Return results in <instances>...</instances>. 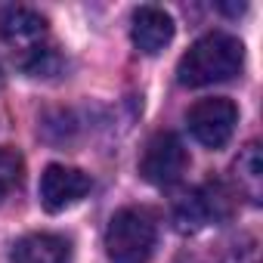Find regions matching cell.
<instances>
[{
    "label": "cell",
    "mask_w": 263,
    "mask_h": 263,
    "mask_svg": "<svg viewBox=\"0 0 263 263\" xmlns=\"http://www.w3.org/2000/svg\"><path fill=\"white\" fill-rule=\"evenodd\" d=\"M245 65V47L226 31H211L198 37L177 65V81L183 87H211L232 81Z\"/></svg>",
    "instance_id": "6da1fadb"
},
{
    "label": "cell",
    "mask_w": 263,
    "mask_h": 263,
    "mask_svg": "<svg viewBox=\"0 0 263 263\" xmlns=\"http://www.w3.org/2000/svg\"><path fill=\"white\" fill-rule=\"evenodd\" d=\"M155 241L158 223L146 208H121L105 226V254L111 263H149Z\"/></svg>",
    "instance_id": "7a4b0ae2"
},
{
    "label": "cell",
    "mask_w": 263,
    "mask_h": 263,
    "mask_svg": "<svg viewBox=\"0 0 263 263\" xmlns=\"http://www.w3.org/2000/svg\"><path fill=\"white\" fill-rule=\"evenodd\" d=\"M235 211L232 192L223 183H204L174 201V226L180 232H198L211 223H226Z\"/></svg>",
    "instance_id": "3957f363"
},
{
    "label": "cell",
    "mask_w": 263,
    "mask_h": 263,
    "mask_svg": "<svg viewBox=\"0 0 263 263\" xmlns=\"http://www.w3.org/2000/svg\"><path fill=\"white\" fill-rule=\"evenodd\" d=\"M186 171H189V152L177 134L164 130V134H155L146 143V152L140 158V174L146 183L167 189V186H177Z\"/></svg>",
    "instance_id": "277c9868"
},
{
    "label": "cell",
    "mask_w": 263,
    "mask_h": 263,
    "mask_svg": "<svg viewBox=\"0 0 263 263\" xmlns=\"http://www.w3.org/2000/svg\"><path fill=\"white\" fill-rule=\"evenodd\" d=\"M186 124H189V134L208 146V149H223L229 143V137L235 134V124H238V108L232 99L226 96H211V99H198L189 115H186Z\"/></svg>",
    "instance_id": "5b68a950"
},
{
    "label": "cell",
    "mask_w": 263,
    "mask_h": 263,
    "mask_svg": "<svg viewBox=\"0 0 263 263\" xmlns=\"http://www.w3.org/2000/svg\"><path fill=\"white\" fill-rule=\"evenodd\" d=\"M90 177L78 167H65V164H50L41 174V204L50 214H59L71 204H78L87 192H90Z\"/></svg>",
    "instance_id": "8992f818"
},
{
    "label": "cell",
    "mask_w": 263,
    "mask_h": 263,
    "mask_svg": "<svg viewBox=\"0 0 263 263\" xmlns=\"http://www.w3.org/2000/svg\"><path fill=\"white\" fill-rule=\"evenodd\" d=\"M0 37H4L19 59L47 47V19L28 7H10L4 16H0Z\"/></svg>",
    "instance_id": "52a82bcc"
},
{
    "label": "cell",
    "mask_w": 263,
    "mask_h": 263,
    "mask_svg": "<svg viewBox=\"0 0 263 263\" xmlns=\"http://www.w3.org/2000/svg\"><path fill=\"white\" fill-rule=\"evenodd\" d=\"M130 37H134L137 50L146 56H158L171 41H174V19L161 7H140L134 13V25H130Z\"/></svg>",
    "instance_id": "ba28073f"
},
{
    "label": "cell",
    "mask_w": 263,
    "mask_h": 263,
    "mask_svg": "<svg viewBox=\"0 0 263 263\" xmlns=\"http://www.w3.org/2000/svg\"><path fill=\"white\" fill-rule=\"evenodd\" d=\"M71 248L62 235L53 232H31L16 241L13 248V263H68Z\"/></svg>",
    "instance_id": "9c48e42d"
},
{
    "label": "cell",
    "mask_w": 263,
    "mask_h": 263,
    "mask_svg": "<svg viewBox=\"0 0 263 263\" xmlns=\"http://www.w3.org/2000/svg\"><path fill=\"white\" fill-rule=\"evenodd\" d=\"M232 174H235L238 192L251 204H260V198H263V155H260V143H248L241 149V155L232 164Z\"/></svg>",
    "instance_id": "30bf717a"
},
{
    "label": "cell",
    "mask_w": 263,
    "mask_h": 263,
    "mask_svg": "<svg viewBox=\"0 0 263 263\" xmlns=\"http://www.w3.org/2000/svg\"><path fill=\"white\" fill-rule=\"evenodd\" d=\"M22 174H25V161L16 149H7L0 146V198L10 195L19 183H22Z\"/></svg>",
    "instance_id": "8fae6325"
},
{
    "label": "cell",
    "mask_w": 263,
    "mask_h": 263,
    "mask_svg": "<svg viewBox=\"0 0 263 263\" xmlns=\"http://www.w3.org/2000/svg\"><path fill=\"white\" fill-rule=\"evenodd\" d=\"M220 263H260V248L254 238H238L235 245H229Z\"/></svg>",
    "instance_id": "7c38bea8"
},
{
    "label": "cell",
    "mask_w": 263,
    "mask_h": 263,
    "mask_svg": "<svg viewBox=\"0 0 263 263\" xmlns=\"http://www.w3.org/2000/svg\"><path fill=\"white\" fill-rule=\"evenodd\" d=\"M0 84H4V68H0Z\"/></svg>",
    "instance_id": "4fadbf2b"
}]
</instances>
